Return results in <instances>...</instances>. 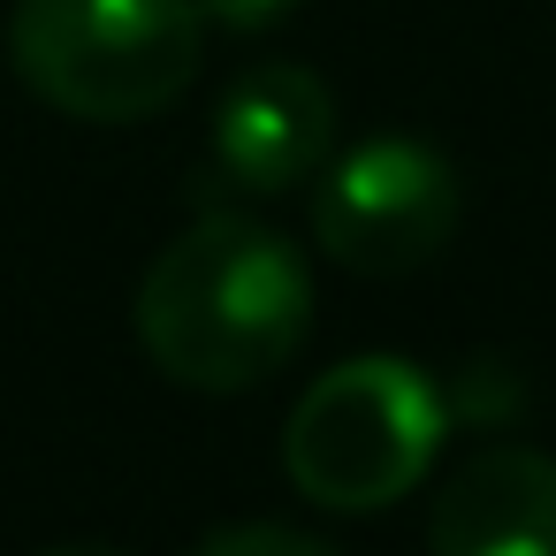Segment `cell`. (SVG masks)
<instances>
[{"label":"cell","instance_id":"5b68a950","mask_svg":"<svg viewBox=\"0 0 556 556\" xmlns=\"http://www.w3.org/2000/svg\"><path fill=\"white\" fill-rule=\"evenodd\" d=\"M328 146H336V100L298 62L244 70L222 92V108H214V161L252 199L298 191L305 176H320L328 168Z\"/></svg>","mask_w":556,"mask_h":556},{"label":"cell","instance_id":"8992f818","mask_svg":"<svg viewBox=\"0 0 556 556\" xmlns=\"http://www.w3.org/2000/svg\"><path fill=\"white\" fill-rule=\"evenodd\" d=\"M427 556H556V457L526 442L472 450L427 503Z\"/></svg>","mask_w":556,"mask_h":556},{"label":"cell","instance_id":"7a4b0ae2","mask_svg":"<svg viewBox=\"0 0 556 556\" xmlns=\"http://www.w3.org/2000/svg\"><path fill=\"white\" fill-rule=\"evenodd\" d=\"M199 0H16L9 62L31 100L77 123H146L199 77Z\"/></svg>","mask_w":556,"mask_h":556},{"label":"cell","instance_id":"ba28073f","mask_svg":"<svg viewBox=\"0 0 556 556\" xmlns=\"http://www.w3.org/2000/svg\"><path fill=\"white\" fill-rule=\"evenodd\" d=\"M290 9H298V0H199V16H206V24L244 31V39H252V31H275Z\"/></svg>","mask_w":556,"mask_h":556},{"label":"cell","instance_id":"52a82bcc","mask_svg":"<svg viewBox=\"0 0 556 556\" xmlns=\"http://www.w3.org/2000/svg\"><path fill=\"white\" fill-rule=\"evenodd\" d=\"M191 556H343V548H328V541H313L298 526H222Z\"/></svg>","mask_w":556,"mask_h":556},{"label":"cell","instance_id":"3957f363","mask_svg":"<svg viewBox=\"0 0 556 556\" xmlns=\"http://www.w3.org/2000/svg\"><path fill=\"white\" fill-rule=\"evenodd\" d=\"M442 434H450L442 389L412 358L366 351V358L328 366L290 404L282 472H290V488L305 503L343 510V518H366V510L404 503L427 480Z\"/></svg>","mask_w":556,"mask_h":556},{"label":"cell","instance_id":"9c48e42d","mask_svg":"<svg viewBox=\"0 0 556 556\" xmlns=\"http://www.w3.org/2000/svg\"><path fill=\"white\" fill-rule=\"evenodd\" d=\"M39 556H123V548H108V541H62V548H39Z\"/></svg>","mask_w":556,"mask_h":556},{"label":"cell","instance_id":"6da1fadb","mask_svg":"<svg viewBox=\"0 0 556 556\" xmlns=\"http://www.w3.org/2000/svg\"><path fill=\"white\" fill-rule=\"evenodd\" d=\"M313 328V275L298 244L252 214H199L168 237L138 282V343L146 358L199 396L260 389L298 358Z\"/></svg>","mask_w":556,"mask_h":556},{"label":"cell","instance_id":"277c9868","mask_svg":"<svg viewBox=\"0 0 556 556\" xmlns=\"http://www.w3.org/2000/svg\"><path fill=\"white\" fill-rule=\"evenodd\" d=\"M457 206H465V184L450 153H434L412 130H381L313 184V237L351 275L389 282V275H419L450 244Z\"/></svg>","mask_w":556,"mask_h":556}]
</instances>
